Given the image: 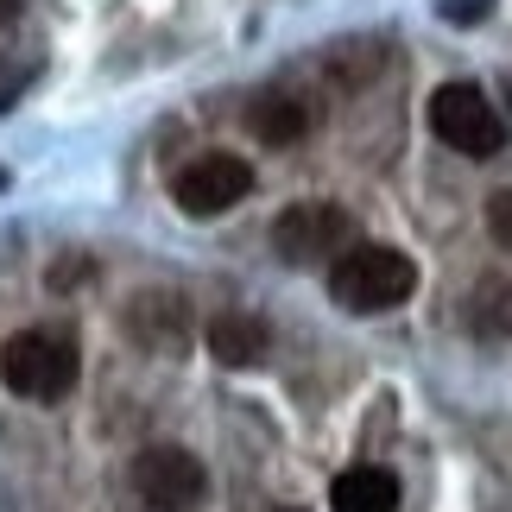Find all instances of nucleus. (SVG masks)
Here are the masks:
<instances>
[{
    "label": "nucleus",
    "mask_w": 512,
    "mask_h": 512,
    "mask_svg": "<svg viewBox=\"0 0 512 512\" xmlns=\"http://www.w3.org/2000/svg\"><path fill=\"white\" fill-rule=\"evenodd\" d=\"M329 291L354 317H380V310H399L418 291V266H411V253L386 241H348L329 260Z\"/></svg>",
    "instance_id": "nucleus-1"
},
{
    "label": "nucleus",
    "mask_w": 512,
    "mask_h": 512,
    "mask_svg": "<svg viewBox=\"0 0 512 512\" xmlns=\"http://www.w3.org/2000/svg\"><path fill=\"white\" fill-rule=\"evenodd\" d=\"M0 380H7L19 399L51 405L76 386V348L64 336H51V329H19V336H7V348H0Z\"/></svg>",
    "instance_id": "nucleus-2"
},
{
    "label": "nucleus",
    "mask_w": 512,
    "mask_h": 512,
    "mask_svg": "<svg viewBox=\"0 0 512 512\" xmlns=\"http://www.w3.org/2000/svg\"><path fill=\"white\" fill-rule=\"evenodd\" d=\"M430 133L449 152H462V159H494V152H506V121L487 102V89H475V83H443L430 95Z\"/></svg>",
    "instance_id": "nucleus-3"
},
{
    "label": "nucleus",
    "mask_w": 512,
    "mask_h": 512,
    "mask_svg": "<svg viewBox=\"0 0 512 512\" xmlns=\"http://www.w3.org/2000/svg\"><path fill=\"white\" fill-rule=\"evenodd\" d=\"M272 247H279L285 266H323V260H336V253L348 247V209L323 203V196L291 203L279 222H272Z\"/></svg>",
    "instance_id": "nucleus-4"
},
{
    "label": "nucleus",
    "mask_w": 512,
    "mask_h": 512,
    "mask_svg": "<svg viewBox=\"0 0 512 512\" xmlns=\"http://www.w3.org/2000/svg\"><path fill=\"white\" fill-rule=\"evenodd\" d=\"M133 494H140L146 512H190L209 494V475H203V462H196L190 449L159 443V449H146V456L133 462Z\"/></svg>",
    "instance_id": "nucleus-5"
},
{
    "label": "nucleus",
    "mask_w": 512,
    "mask_h": 512,
    "mask_svg": "<svg viewBox=\"0 0 512 512\" xmlns=\"http://www.w3.org/2000/svg\"><path fill=\"white\" fill-rule=\"evenodd\" d=\"M247 190H253V165L241 152H203V159H190L177 171V184H171L184 215H222V209L241 203Z\"/></svg>",
    "instance_id": "nucleus-6"
},
{
    "label": "nucleus",
    "mask_w": 512,
    "mask_h": 512,
    "mask_svg": "<svg viewBox=\"0 0 512 512\" xmlns=\"http://www.w3.org/2000/svg\"><path fill=\"white\" fill-rule=\"evenodd\" d=\"M209 354L222 367H253L272 354V329L253 317V310H222V317L209 323Z\"/></svg>",
    "instance_id": "nucleus-7"
},
{
    "label": "nucleus",
    "mask_w": 512,
    "mask_h": 512,
    "mask_svg": "<svg viewBox=\"0 0 512 512\" xmlns=\"http://www.w3.org/2000/svg\"><path fill=\"white\" fill-rule=\"evenodd\" d=\"M329 506L336 512H399V481L386 475L380 462H354L329 487Z\"/></svg>",
    "instance_id": "nucleus-8"
},
{
    "label": "nucleus",
    "mask_w": 512,
    "mask_h": 512,
    "mask_svg": "<svg viewBox=\"0 0 512 512\" xmlns=\"http://www.w3.org/2000/svg\"><path fill=\"white\" fill-rule=\"evenodd\" d=\"M247 127L260 133L266 146H291V140H304L310 114H304V102H291V95H260V102L247 108Z\"/></svg>",
    "instance_id": "nucleus-9"
},
{
    "label": "nucleus",
    "mask_w": 512,
    "mask_h": 512,
    "mask_svg": "<svg viewBox=\"0 0 512 512\" xmlns=\"http://www.w3.org/2000/svg\"><path fill=\"white\" fill-rule=\"evenodd\" d=\"M475 336H487V342L512 336V279H481L475 285Z\"/></svg>",
    "instance_id": "nucleus-10"
},
{
    "label": "nucleus",
    "mask_w": 512,
    "mask_h": 512,
    "mask_svg": "<svg viewBox=\"0 0 512 512\" xmlns=\"http://www.w3.org/2000/svg\"><path fill=\"white\" fill-rule=\"evenodd\" d=\"M487 228H494V241L512 253V190H500V196H487Z\"/></svg>",
    "instance_id": "nucleus-11"
},
{
    "label": "nucleus",
    "mask_w": 512,
    "mask_h": 512,
    "mask_svg": "<svg viewBox=\"0 0 512 512\" xmlns=\"http://www.w3.org/2000/svg\"><path fill=\"white\" fill-rule=\"evenodd\" d=\"M19 7H26V0H0V26H7V19H19Z\"/></svg>",
    "instance_id": "nucleus-12"
}]
</instances>
